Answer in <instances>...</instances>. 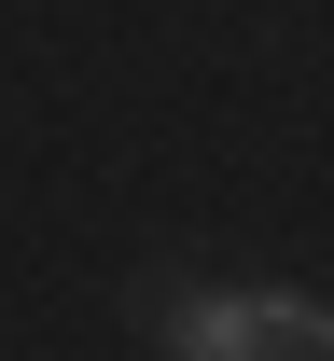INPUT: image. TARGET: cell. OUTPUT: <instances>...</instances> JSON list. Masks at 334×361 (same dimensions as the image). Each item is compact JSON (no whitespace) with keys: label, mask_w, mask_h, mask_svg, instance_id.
Segmentation results:
<instances>
[{"label":"cell","mask_w":334,"mask_h":361,"mask_svg":"<svg viewBox=\"0 0 334 361\" xmlns=\"http://www.w3.org/2000/svg\"><path fill=\"white\" fill-rule=\"evenodd\" d=\"M140 334H153L167 361H279L251 278H153V292H140Z\"/></svg>","instance_id":"1"},{"label":"cell","mask_w":334,"mask_h":361,"mask_svg":"<svg viewBox=\"0 0 334 361\" xmlns=\"http://www.w3.org/2000/svg\"><path fill=\"white\" fill-rule=\"evenodd\" d=\"M251 306H265L279 361H334V306H321V292H292V278H251Z\"/></svg>","instance_id":"2"}]
</instances>
